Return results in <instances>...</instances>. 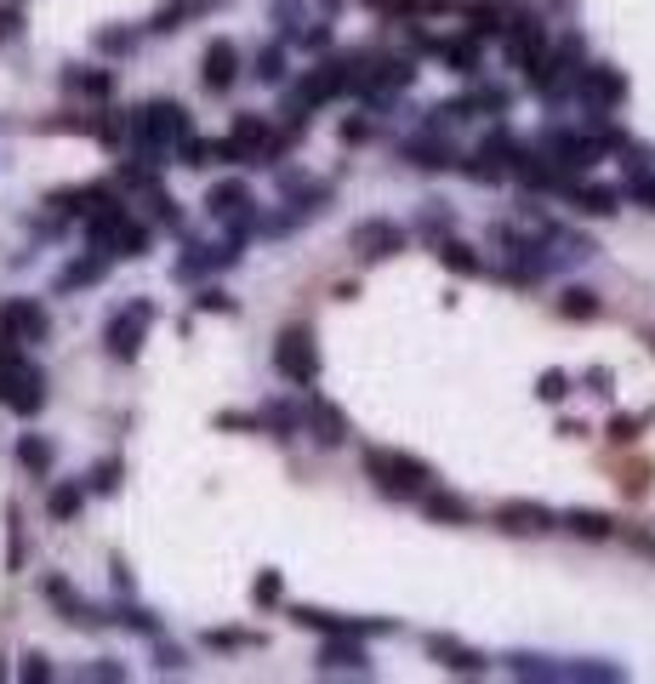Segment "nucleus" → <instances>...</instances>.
Returning <instances> with one entry per match:
<instances>
[{"mask_svg": "<svg viewBox=\"0 0 655 684\" xmlns=\"http://www.w3.org/2000/svg\"><path fill=\"white\" fill-rule=\"evenodd\" d=\"M126 131H131L137 149L166 155V149H177V143L188 137V109H183V104H143V109L126 120Z\"/></svg>", "mask_w": 655, "mask_h": 684, "instance_id": "nucleus-1", "label": "nucleus"}, {"mask_svg": "<svg viewBox=\"0 0 655 684\" xmlns=\"http://www.w3.org/2000/svg\"><path fill=\"white\" fill-rule=\"evenodd\" d=\"M365 473L377 479L382 497H422L428 479H433L428 462H417V457H405V451H388V446L365 451Z\"/></svg>", "mask_w": 655, "mask_h": 684, "instance_id": "nucleus-2", "label": "nucleus"}, {"mask_svg": "<svg viewBox=\"0 0 655 684\" xmlns=\"http://www.w3.org/2000/svg\"><path fill=\"white\" fill-rule=\"evenodd\" d=\"M0 405L18 411V417H35L46 405V377L12 349V354H0Z\"/></svg>", "mask_w": 655, "mask_h": 684, "instance_id": "nucleus-3", "label": "nucleus"}, {"mask_svg": "<svg viewBox=\"0 0 655 684\" xmlns=\"http://www.w3.org/2000/svg\"><path fill=\"white\" fill-rule=\"evenodd\" d=\"M274 365H280V377H285V382L309 388V382L320 377V349H314V331H309V325H285V331H280V342H274Z\"/></svg>", "mask_w": 655, "mask_h": 684, "instance_id": "nucleus-4", "label": "nucleus"}, {"mask_svg": "<svg viewBox=\"0 0 655 684\" xmlns=\"http://www.w3.org/2000/svg\"><path fill=\"white\" fill-rule=\"evenodd\" d=\"M365 75H360V58H331V63H320V69H309V80L296 86V97L302 104H331V97H342V91H354Z\"/></svg>", "mask_w": 655, "mask_h": 684, "instance_id": "nucleus-5", "label": "nucleus"}, {"mask_svg": "<svg viewBox=\"0 0 655 684\" xmlns=\"http://www.w3.org/2000/svg\"><path fill=\"white\" fill-rule=\"evenodd\" d=\"M148 325H155V303H126V309L109 320V331H104L109 354H115V360H137V349H143Z\"/></svg>", "mask_w": 655, "mask_h": 684, "instance_id": "nucleus-6", "label": "nucleus"}, {"mask_svg": "<svg viewBox=\"0 0 655 684\" xmlns=\"http://www.w3.org/2000/svg\"><path fill=\"white\" fill-rule=\"evenodd\" d=\"M576 97H581L587 109H616L622 97H627V80H622V69H610V63H593V69L576 75Z\"/></svg>", "mask_w": 655, "mask_h": 684, "instance_id": "nucleus-7", "label": "nucleus"}, {"mask_svg": "<svg viewBox=\"0 0 655 684\" xmlns=\"http://www.w3.org/2000/svg\"><path fill=\"white\" fill-rule=\"evenodd\" d=\"M598 149H604V143L576 137V131H547V137H541V155L559 166V172H587V166L598 160Z\"/></svg>", "mask_w": 655, "mask_h": 684, "instance_id": "nucleus-8", "label": "nucleus"}, {"mask_svg": "<svg viewBox=\"0 0 655 684\" xmlns=\"http://www.w3.org/2000/svg\"><path fill=\"white\" fill-rule=\"evenodd\" d=\"M399 246H405V228L388 223V217H371V223H360V228H354V252H360V257H371V263L393 257Z\"/></svg>", "mask_w": 655, "mask_h": 684, "instance_id": "nucleus-9", "label": "nucleus"}, {"mask_svg": "<svg viewBox=\"0 0 655 684\" xmlns=\"http://www.w3.org/2000/svg\"><path fill=\"white\" fill-rule=\"evenodd\" d=\"M0 331H7L12 342H46V309L29 303V297H12L7 309H0Z\"/></svg>", "mask_w": 655, "mask_h": 684, "instance_id": "nucleus-10", "label": "nucleus"}, {"mask_svg": "<svg viewBox=\"0 0 655 684\" xmlns=\"http://www.w3.org/2000/svg\"><path fill=\"white\" fill-rule=\"evenodd\" d=\"M320 673H371L365 645H354V633H331L320 645Z\"/></svg>", "mask_w": 655, "mask_h": 684, "instance_id": "nucleus-11", "label": "nucleus"}, {"mask_svg": "<svg viewBox=\"0 0 655 684\" xmlns=\"http://www.w3.org/2000/svg\"><path fill=\"white\" fill-rule=\"evenodd\" d=\"M291 622L296 627H320V633H354V639H365V633H388L393 622H354V616H331V610H314V605H296L291 610Z\"/></svg>", "mask_w": 655, "mask_h": 684, "instance_id": "nucleus-12", "label": "nucleus"}, {"mask_svg": "<svg viewBox=\"0 0 655 684\" xmlns=\"http://www.w3.org/2000/svg\"><path fill=\"white\" fill-rule=\"evenodd\" d=\"M40 594L52 599V605L63 610V622H75V627H97V622H104V616H97V610H91V605H86V599L69 588L63 576H46V582H40Z\"/></svg>", "mask_w": 655, "mask_h": 684, "instance_id": "nucleus-13", "label": "nucleus"}, {"mask_svg": "<svg viewBox=\"0 0 655 684\" xmlns=\"http://www.w3.org/2000/svg\"><path fill=\"white\" fill-rule=\"evenodd\" d=\"M496 525L514 530V536H541V530H553V514L541 502H501L496 508Z\"/></svg>", "mask_w": 655, "mask_h": 684, "instance_id": "nucleus-14", "label": "nucleus"}, {"mask_svg": "<svg viewBox=\"0 0 655 684\" xmlns=\"http://www.w3.org/2000/svg\"><path fill=\"white\" fill-rule=\"evenodd\" d=\"M199 75H206L212 91H228L239 80V52H234V40H212L206 46V63H199Z\"/></svg>", "mask_w": 655, "mask_h": 684, "instance_id": "nucleus-15", "label": "nucleus"}, {"mask_svg": "<svg viewBox=\"0 0 655 684\" xmlns=\"http://www.w3.org/2000/svg\"><path fill=\"white\" fill-rule=\"evenodd\" d=\"M541 52H547V29H541L536 18H519V29L508 35V58H514V69H530Z\"/></svg>", "mask_w": 655, "mask_h": 684, "instance_id": "nucleus-16", "label": "nucleus"}, {"mask_svg": "<svg viewBox=\"0 0 655 684\" xmlns=\"http://www.w3.org/2000/svg\"><path fill=\"white\" fill-rule=\"evenodd\" d=\"M428 651L450 667V673H485L490 662L479 656V651H468V645H457V639H450V633H433V639H428Z\"/></svg>", "mask_w": 655, "mask_h": 684, "instance_id": "nucleus-17", "label": "nucleus"}, {"mask_svg": "<svg viewBox=\"0 0 655 684\" xmlns=\"http://www.w3.org/2000/svg\"><path fill=\"white\" fill-rule=\"evenodd\" d=\"M63 86H69V91H80V97H109V91H115V69L69 63V69H63Z\"/></svg>", "mask_w": 655, "mask_h": 684, "instance_id": "nucleus-18", "label": "nucleus"}, {"mask_svg": "<svg viewBox=\"0 0 655 684\" xmlns=\"http://www.w3.org/2000/svg\"><path fill=\"white\" fill-rule=\"evenodd\" d=\"M514 177L530 183V188H553V183H559V172H553V160L541 149H514Z\"/></svg>", "mask_w": 655, "mask_h": 684, "instance_id": "nucleus-19", "label": "nucleus"}, {"mask_svg": "<svg viewBox=\"0 0 655 684\" xmlns=\"http://www.w3.org/2000/svg\"><path fill=\"white\" fill-rule=\"evenodd\" d=\"M405 160H411V166H422V172H444L457 155H450V143H444V137H411V143H405Z\"/></svg>", "mask_w": 655, "mask_h": 684, "instance_id": "nucleus-20", "label": "nucleus"}, {"mask_svg": "<svg viewBox=\"0 0 655 684\" xmlns=\"http://www.w3.org/2000/svg\"><path fill=\"white\" fill-rule=\"evenodd\" d=\"M565 530L581 536V543H610V536H616V525L604 519V514H593V508H570L565 514Z\"/></svg>", "mask_w": 655, "mask_h": 684, "instance_id": "nucleus-21", "label": "nucleus"}, {"mask_svg": "<svg viewBox=\"0 0 655 684\" xmlns=\"http://www.w3.org/2000/svg\"><path fill=\"white\" fill-rule=\"evenodd\" d=\"M206 7H212V0H166V7L155 12V23H148V29H155V35H177L188 18H199Z\"/></svg>", "mask_w": 655, "mask_h": 684, "instance_id": "nucleus-22", "label": "nucleus"}, {"mask_svg": "<svg viewBox=\"0 0 655 684\" xmlns=\"http://www.w3.org/2000/svg\"><path fill=\"white\" fill-rule=\"evenodd\" d=\"M18 462H23L29 473H52V462H58L52 439H46V433H23V439H18Z\"/></svg>", "mask_w": 655, "mask_h": 684, "instance_id": "nucleus-23", "label": "nucleus"}, {"mask_svg": "<svg viewBox=\"0 0 655 684\" xmlns=\"http://www.w3.org/2000/svg\"><path fill=\"white\" fill-rule=\"evenodd\" d=\"M109 274V257L97 252V257H80V263H69L63 274H58V291H80V285H91V280H104Z\"/></svg>", "mask_w": 655, "mask_h": 684, "instance_id": "nucleus-24", "label": "nucleus"}, {"mask_svg": "<svg viewBox=\"0 0 655 684\" xmlns=\"http://www.w3.org/2000/svg\"><path fill=\"white\" fill-rule=\"evenodd\" d=\"M422 508H428L433 519H444V525H468V519H473V508H468L462 497H450V491H422Z\"/></svg>", "mask_w": 655, "mask_h": 684, "instance_id": "nucleus-25", "label": "nucleus"}, {"mask_svg": "<svg viewBox=\"0 0 655 684\" xmlns=\"http://www.w3.org/2000/svg\"><path fill=\"white\" fill-rule=\"evenodd\" d=\"M234 257H239L234 246H217V252L194 246V257H183V263H177V280H194V274H206V268H223V263H234Z\"/></svg>", "mask_w": 655, "mask_h": 684, "instance_id": "nucleus-26", "label": "nucleus"}, {"mask_svg": "<svg viewBox=\"0 0 655 684\" xmlns=\"http://www.w3.org/2000/svg\"><path fill=\"white\" fill-rule=\"evenodd\" d=\"M570 206L587 212V217H604V212L622 206V194H616V188H570Z\"/></svg>", "mask_w": 655, "mask_h": 684, "instance_id": "nucleus-27", "label": "nucleus"}, {"mask_svg": "<svg viewBox=\"0 0 655 684\" xmlns=\"http://www.w3.org/2000/svg\"><path fill=\"white\" fill-rule=\"evenodd\" d=\"M23 559H29V543H23V514H18V508H7V570H23Z\"/></svg>", "mask_w": 655, "mask_h": 684, "instance_id": "nucleus-28", "label": "nucleus"}, {"mask_svg": "<svg viewBox=\"0 0 655 684\" xmlns=\"http://www.w3.org/2000/svg\"><path fill=\"white\" fill-rule=\"evenodd\" d=\"M80 502H86L80 485H58V491L46 497V514H52V519H75V514H80Z\"/></svg>", "mask_w": 655, "mask_h": 684, "instance_id": "nucleus-29", "label": "nucleus"}, {"mask_svg": "<svg viewBox=\"0 0 655 684\" xmlns=\"http://www.w3.org/2000/svg\"><path fill=\"white\" fill-rule=\"evenodd\" d=\"M508 673L514 678H565V667H547V656H508Z\"/></svg>", "mask_w": 655, "mask_h": 684, "instance_id": "nucleus-30", "label": "nucleus"}, {"mask_svg": "<svg viewBox=\"0 0 655 684\" xmlns=\"http://www.w3.org/2000/svg\"><path fill=\"white\" fill-rule=\"evenodd\" d=\"M439 257H444V268H457V274H485V263H479V257L462 246V240H444Z\"/></svg>", "mask_w": 655, "mask_h": 684, "instance_id": "nucleus-31", "label": "nucleus"}, {"mask_svg": "<svg viewBox=\"0 0 655 684\" xmlns=\"http://www.w3.org/2000/svg\"><path fill=\"white\" fill-rule=\"evenodd\" d=\"M559 314H565V320H593V314H598V297H593L587 285H576V291H565Z\"/></svg>", "mask_w": 655, "mask_h": 684, "instance_id": "nucleus-32", "label": "nucleus"}, {"mask_svg": "<svg viewBox=\"0 0 655 684\" xmlns=\"http://www.w3.org/2000/svg\"><path fill=\"white\" fill-rule=\"evenodd\" d=\"M342 417L331 411V405H314V439H320V446H342Z\"/></svg>", "mask_w": 655, "mask_h": 684, "instance_id": "nucleus-33", "label": "nucleus"}, {"mask_svg": "<svg viewBox=\"0 0 655 684\" xmlns=\"http://www.w3.org/2000/svg\"><path fill=\"white\" fill-rule=\"evenodd\" d=\"M137 46V35L131 29H97V52H109V58H126Z\"/></svg>", "mask_w": 655, "mask_h": 684, "instance_id": "nucleus-34", "label": "nucleus"}, {"mask_svg": "<svg viewBox=\"0 0 655 684\" xmlns=\"http://www.w3.org/2000/svg\"><path fill=\"white\" fill-rule=\"evenodd\" d=\"M439 52H444L450 63H457L462 75H473V63H479V52H473V35H468V40H444Z\"/></svg>", "mask_w": 655, "mask_h": 684, "instance_id": "nucleus-35", "label": "nucleus"}, {"mask_svg": "<svg viewBox=\"0 0 655 684\" xmlns=\"http://www.w3.org/2000/svg\"><path fill=\"white\" fill-rule=\"evenodd\" d=\"M565 678H627V667H616V662H576V667H565Z\"/></svg>", "mask_w": 655, "mask_h": 684, "instance_id": "nucleus-36", "label": "nucleus"}, {"mask_svg": "<svg viewBox=\"0 0 655 684\" xmlns=\"http://www.w3.org/2000/svg\"><path fill=\"white\" fill-rule=\"evenodd\" d=\"M536 394H541L547 405H553V400H565V394H570V377H565V371H541V382H536Z\"/></svg>", "mask_w": 655, "mask_h": 684, "instance_id": "nucleus-37", "label": "nucleus"}, {"mask_svg": "<svg viewBox=\"0 0 655 684\" xmlns=\"http://www.w3.org/2000/svg\"><path fill=\"white\" fill-rule=\"evenodd\" d=\"M91 491H104V497H109V491H120V462H115V457L91 468Z\"/></svg>", "mask_w": 655, "mask_h": 684, "instance_id": "nucleus-38", "label": "nucleus"}, {"mask_svg": "<svg viewBox=\"0 0 655 684\" xmlns=\"http://www.w3.org/2000/svg\"><path fill=\"white\" fill-rule=\"evenodd\" d=\"M644 422H649V411H638V417H616V422H610V439H616V446H633Z\"/></svg>", "mask_w": 655, "mask_h": 684, "instance_id": "nucleus-39", "label": "nucleus"}, {"mask_svg": "<svg viewBox=\"0 0 655 684\" xmlns=\"http://www.w3.org/2000/svg\"><path fill=\"white\" fill-rule=\"evenodd\" d=\"M468 35L479 40V35H501V12H490V7H473V18H468Z\"/></svg>", "mask_w": 655, "mask_h": 684, "instance_id": "nucleus-40", "label": "nucleus"}, {"mask_svg": "<svg viewBox=\"0 0 655 684\" xmlns=\"http://www.w3.org/2000/svg\"><path fill=\"white\" fill-rule=\"evenodd\" d=\"M251 75H257V80H280V75H285V52H280V46H268V52L257 58V69H251Z\"/></svg>", "mask_w": 655, "mask_h": 684, "instance_id": "nucleus-41", "label": "nucleus"}, {"mask_svg": "<svg viewBox=\"0 0 655 684\" xmlns=\"http://www.w3.org/2000/svg\"><path fill=\"white\" fill-rule=\"evenodd\" d=\"M115 622H126L131 633H160V622L148 616V610H137V605H126V610H115Z\"/></svg>", "mask_w": 655, "mask_h": 684, "instance_id": "nucleus-42", "label": "nucleus"}, {"mask_svg": "<svg viewBox=\"0 0 655 684\" xmlns=\"http://www.w3.org/2000/svg\"><path fill=\"white\" fill-rule=\"evenodd\" d=\"M18 673H23V678H29V684H46V678H52V662H46V656H40V651H29V656H23V667H18Z\"/></svg>", "mask_w": 655, "mask_h": 684, "instance_id": "nucleus-43", "label": "nucleus"}, {"mask_svg": "<svg viewBox=\"0 0 655 684\" xmlns=\"http://www.w3.org/2000/svg\"><path fill=\"white\" fill-rule=\"evenodd\" d=\"M18 35H23V12L18 7H0V46L18 40Z\"/></svg>", "mask_w": 655, "mask_h": 684, "instance_id": "nucleus-44", "label": "nucleus"}, {"mask_svg": "<svg viewBox=\"0 0 655 684\" xmlns=\"http://www.w3.org/2000/svg\"><path fill=\"white\" fill-rule=\"evenodd\" d=\"M206 645H217V651H239V645H257V633H206Z\"/></svg>", "mask_w": 655, "mask_h": 684, "instance_id": "nucleus-45", "label": "nucleus"}, {"mask_svg": "<svg viewBox=\"0 0 655 684\" xmlns=\"http://www.w3.org/2000/svg\"><path fill=\"white\" fill-rule=\"evenodd\" d=\"M251 599H257V605H274V599H280V576H274V570H263V576H257V588H251Z\"/></svg>", "mask_w": 655, "mask_h": 684, "instance_id": "nucleus-46", "label": "nucleus"}, {"mask_svg": "<svg viewBox=\"0 0 655 684\" xmlns=\"http://www.w3.org/2000/svg\"><path fill=\"white\" fill-rule=\"evenodd\" d=\"M155 217H160L166 228H177V201H172V194H160V188H155Z\"/></svg>", "mask_w": 655, "mask_h": 684, "instance_id": "nucleus-47", "label": "nucleus"}, {"mask_svg": "<svg viewBox=\"0 0 655 684\" xmlns=\"http://www.w3.org/2000/svg\"><path fill=\"white\" fill-rule=\"evenodd\" d=\"M422 228H428V234L439 240V234L450 228V212H439V206H428V212H422Z\"/></svg>", "mask_w": 655, "mask_h": 684, "instance_id": "nucleus-48", "label": "nucleus"}, {"mask_svg": "<svg viewBox=\"0 0 655 684\" xmlns=\"http://www.w3.org/2000/svg\"><path fill=\"white\" fill-rule=\"evenodd\" d=\"M86 678H126V667L120 662H97V667H86Z\"/></svg>", "mask_w": 655, "mask_h": 684, "instance_id": "nucleus-49", "label": "nucleus"}, {"mask_svg": "<svg viewBox=\"0 0 655 684\" xmlns=\"http://www.w3.org/2000/svg\"><path fill=\"white\" fill-rule=\"evenodd\" d=\"M199 309H234V303L223 297V291H199Z\"/></svg>", "mask_w": 655, "mask_h": 684, "instance_id": "nucleus-50", "label": "nucleus"}, {"mask_svg": "<svg viewBox=\"0 0 655 684\" xmlns=\"http://www.w3.org/2000/svg\"><path fill=\"white\" fill-rule=\"evenodd\" d=\"M0 678H7V656H0Z\"/></svg>", "mask_w": 655, "mask_h": 684, "instance_id": "nucleus-51", "label": "nucleus"}, {"mask_svg": "<svg viewBox=\"0 0 655 684\" xmlns=\"http://www.w3.org/2000/svg\"><path fill=\"white\" fill-rule=\"evenodd\" d=\"M325 7H336V0H325Z\"/></svg>", "mask_w": 655, "mask_h": 684, "instance_id": "nucleus-52", "label": "nucleus"}, {"mask_svg": "<svg viewBox=\"0 0 655 684\" xmlns=\"http://www.w3.org/2000/svg\"><path fill=\"white\" fill-rule=\"evenodd\" d=\"M649 342H655V331H649Z\"/></svg>", "mask_w": 655, "mask_h": 684, "instance_id": "nucleus-53", "label": "nucleus"}]
</instances>
